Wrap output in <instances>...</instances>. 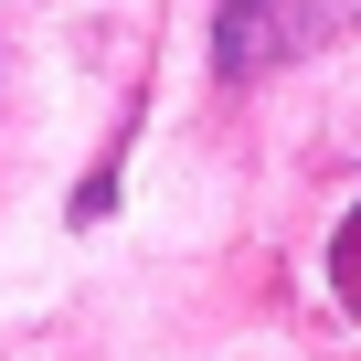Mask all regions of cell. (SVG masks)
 Masks as SVG:
<instances>
[{"mask_svg":"<svg viewBox=\"0 0 361 361\" xmlns=\"http://www.w3.org/2000/svg\"><path fill=\"white\" fill-rule=\"evenodd\" d=\"M287 0H224V11H213V64L245 85V75H266L276 54H287Z\"/></svg>","mask_w":361,"mask_h":361,"instance_id":"1","label":"cell"},{"mask_svg":"<svg viewBox=\"0 0 361 361\" xmlns=\"http://www.w3.org/2000/svg\"><path fill=\"white\" fill-rule=\"evenodd\" d=\"M340 308H350V319H361V213H350V224H340Z\"/></svg>","mask_w":361,"mask_h":361,"instance_id":"2","label":"cell"}]
</instances>
